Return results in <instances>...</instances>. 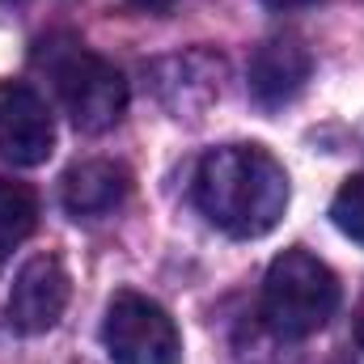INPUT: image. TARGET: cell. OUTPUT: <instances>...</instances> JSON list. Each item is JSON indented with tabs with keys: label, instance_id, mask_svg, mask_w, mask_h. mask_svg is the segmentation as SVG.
<instances>
[{
	"label": "cell",
	"instance_id": "1",
	"mask_svg": "<svg viewBox=\"0 0 364 364\" xmlns=\"http://www.w3.org/2000/svg\"><path fill=\"white\" fill-rule=\"evenodd\" d=\"M191 195L212 229L250 242L284 220L288 174L263 144H225L199 157Z\"/></svg>",
	"mask_w": 364,
	"mask_h": 364
},
{
	"label": "cell",
	"instance_id": "2",
	"mask_svg": "<svg viewBox=\"0 0 364 364\" xmlns=\"http://www.w3.org/2000/svg\"><path fill=\"white\" fill-rule=\"evenodd\" d=\"M34 68L47 77L55 102L64 106V114L73 119L77 132L102 136V132H110L123 119L127 81H123V73L110 60H102L85 43L51 34V38H43L34 47Z\"/></svg>",
	"mask_w": 364,
	"mask_h": 364
},
{
	"label": "cell",
	"instance_id": "3",
	"mask_svg": "<svg viewBox=\"0 0 364 364\" xmlns=\"http://www.w3.org/2000/svg\"><path fill=\"white\" fill-rule=\"evenodd\" d=\"M343 305L339 275L331 272L318 255L292 246L275 255L263 292H259V314L279 339H309L318 335Z\"/></svg>",
	"mask_w": 364,
	"mask_h": 364
},
{
	"label": "cell",
	"instance_id": "4",
	"mask_svg": "<svg viewBox=\"0 0 364 364\" xmlns=\"http://www.w3.org/2000/svg\"><path fill=\"white\" fill-rule=\"evenodd\" d=\"M102 348L114 364H182V335L166 305L144 292H114L102 318Z\"/></svg>",
	"mask_w": 364,
	"mask_h": 364
},
{
	"label": "cell",
	"instance_id": "5",
	"mask_svg": "<svg viewBox=\"0 0 364 364\" xmlns=\"http://www.w3.org/2000/svg\"><path fill=\"white\" fill-rule=\"evenodd\" d=\"M55 153V119L47 97L26 81H0V161L30 170Z\"/></svg>",
	"mask_w": 364,
	"mask_h": 364
},
{
	"label": "cell",
	"instance_id": "6",
	"mask_svg": "<svg viewBox=\"0 0 364 364\" xmlns=\"http://www.w3.org/2000/svg\"><path fill=\"white\" fill-rule=\"evenodd\" d=\"M73 296V279L64 272V263L55 255H34L30 263H21V272L13 275L9 288V326L17 335H47Z\"/></svg>",
	"mask_w": 364,
	"mask_h": 364
},
{
	"label": "cell",
	"instance_id": "7",
	"mask_svg": "<svg viewBox=\"0 0 364 364\" xmlns=\"http://www.w3.org/2000/svg\"><path fill=\"white\" fill-rule=\"evenodd\" d=\"M309 73H314L309 47L301 38H292V34H279V38L259 43V51L250 55L246 85H250V97L263 110H279V106H288L296 93L305 90Z\"/></svg>",
	"mask_w": 364,
	"mask_h": 364
},
{
	"label": "cell",
	"instance_id": "8",
	"mask_svg": "<svg viewBox=\"0 0 364 364\" xmlns=\"http://www.w3.org/2000/svg\"><path fill=\"white\" fill-rule=\"evenodd\" d=\"M127 195H132L127 166L106 161V157L77 161L60 182V199H64V212L73 220H102V216L119 212L127 203Z\"/></svg>",
	"mask_w": 364,
	"mask_h": 364
},
{
	"label": "cell",
	"instance_id": "9",
	"mask_svg": "<svg viewBox=\"0 0 364 364\" xmlns=\"http://www.w3.org/2000/svg\"><path fill=\"white\" fill-rule=\"evenodd\" d=\"M38 229V195L26 182L0 178V263Z\"/></svg>",
	"mask_w": 364,
	"mask_h": 364
},
{
	"label": "cell",
	"instance_id": "10",
	"mask_svg": "<svg viewBox=\"0 0 364 364\" xmlns=\"http://www.w3.org/2000/svg\"><path fill=\"white\" fill-rule=\"evenodd\" d=\"M331 220L343 237L364 246V174H352L331 199Z\"/></svg>",
	"mask_w": 364,
	"mask_h": 364
},
{
	"label": "cell",
	"instance_id": "11",
	"mask_svg": "<svg viewBox=\"0 0 364 364\" xmlns=\"http://www.w3.org/2000/svg\"><path fill=\"white\" fill-rule=\"evenodd\" d=\"M343 364H364V296H360L356 318H352V331H348V352H343Z\"/></svg>",
	"mask_w": 364,
	"mask_h": 364
},
{
	"label": "cell",
	"instance_id": "12",
	"mask_svg": "<svg viewBox=\"0 0 364 364\" xmlns=\"http://www.w3.org/2000/svg\"><path fill=\"white\" fill-rule=\"evenodd\" d=\"M127 4H136V9H144V13H170V9H178L186 0H127Z\"/></svg>",
	"mask_w": 364,
	"mask_h": 364
},
{
	"label": "cell",
	"instance_id": "13",
	"mask_svg": "<svg viewBox=\"0 0 364 364\" xmlns=\"http://www.w3.org/2000/svg\"><path fill=\"white\" fill-rule=\"evenodd\" d=\"M272 9H305V4H318V0H263Z\"/></svg>",
	"mask_w": 364,
	"mask_h": 364
}]
</instances>
